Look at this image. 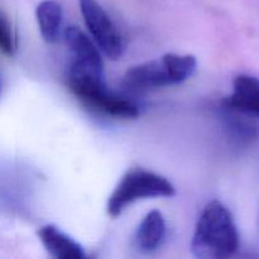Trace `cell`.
<instances>
[{
  "label": "cell",
  "mask_w": 259,
  "mask_h": 259,
  "mask_svg": "<svg viewBox=\"0 0 259 259\" xmlns=\"http://www.w3.org/2000/svg\"><path fill=\"white\" fill-rule=\"evenodd\" d=\"M196 58L191 55L167 53L158 60L133 66L124 75L123 85L129 93L144 94L177 85L194 75Z\"/></svg>",
  "instance_id": "7a4b0ae2"
},
{
  "label": "cell",
  "mask_w": 259,
  "mask_h": 259,
  "mask_svg": "<svg viewBox=\"0 0 259 259\" xmlns=\"http://www.w3.org/2000/svg\"><path fill=\"white\" fill-rule=\"evenodd\" d=\"M176 189L166 177L142 168L126 172L108 200V214L116 218L128 205L152 197H172Z\"/></svg>",
  "instance_id": "277c9868"
},
{
  "label": "cell",
  "mask_w": 259,
  "mask_h": 259,
  "mask_svg": "<svg viewBox=\"0 0 259 259\" xmlns=\"http://www.w3.org/2000/svg\"><path fill=\"white\" fill-rule=\"evenodd\" d=\"M80 9L99 50L110 60L120 58L124 52L123 38L104 8L96 0H80Z\"/></svg>",
  "instance_id": "5b68a950"
},
{
  "label": "cell",
  "mask_w": 259,
  "mask_h": 259,
  "mask_svg": "<svg viewBox=\"0 0 259 259\" xmlns=\"http://www.w3.org/2000/svg\"><path fill=\"white\" fill-rule=\"evenodd\" d=\"M35 18L43 39L48 43H55L60 37L62 27V7L55 0H43L37 5Z\"/></svg>",
  "instance_id": "30bf717a"
},
{
  "label": "cell",
  "mask_w": 259,
  "mask_h": 259,
  "mask_svg": "<svg viewBox=\"0 0 259 259\" xmlns=\"http://www.w3.org/2000/svg\"><path fill=\"white\" fill-rule=\"evenodd\" d=\"M225 109L259 118V77L242 73L233 81V91L223 100Z\"/></svg>",
  "instance_id": "52a82bcc"
},
{
  "label": "cell",
  "mask_w": 259,
  "mask_h": 259,
  "mask_svg": "<svg viewBox=\"0 0 259 259\" xmlns=\"http://www.w3.org/2000/svg\"><path fill=\"white\" fill-rule=\"evenodd\" d=\"M166 238V223L158 210L144 217L134 235V245L142 253H152L158 249Z\"/></svg>",
  "instance_id": "9c48e42d"
},
{
  "label": "cell",
  "mask_w": 259,
  "mask_h": 259,
  "mask_svg": "<svg viewBox=\"0 0 259 259\" xmlns=\"http://www.w3.org/2000/svg\"><path fill=\"white\" fill-rule=\"evenodd\" d=\"M63 38L71 56L68 67L95 75H104V62L100 50L80 28L68 25L63 30Z\"/></svg>",
  "instance_id": "8992f818"
},
{
  "label": "cell",
  "mask_w": 259,
  "mask_h": 259,
  "mask_svg": "<svg viewBox=\"0 0 259 259\" xmlns=\"http://www.w3.org/2000/svg\"><path fill=\"white\" fill-rule=\"evenodd\" d=\"M0 94H2V82H0Z\"/></svg>",
  "instance_id": "7c38bea8"
},
{
  "label": "cell",
  "mask_w": 259,
  "mask_h": 259,
  "mask_svg": "<svg viewBox=\"0 0 259 259\" xmlns=\"http://www.w3.org/2000/svg\"><path fill=\"white\" fill-rule=\"evenodd\" d=\"M15 50L14 34L9 22L0 15V51L5 55H13Z\"/></svg>",
  "instance_id": "8fae6325"
},
{
  "label": "cell",
  "mask_w": 259,
  "mask_h": 259,
  "mask_svg": "<svg viewBox=\"0 0 259 259\" xmlns=\"http://www.w3.org/2000/svg\"><path fill=\"white\" fill-rule=\"evenodd\" d=\"M239 248V234L232 212L220 201L209 202L202 210L191 242L197 258H228Z\"/></svg>",
  "instance_id": "6da1fadb"
},
{
  "label": "cell",
  "mask_w": 259,
  "mask_h": 259,
  "mask_svg": "<svg viewBox=\"0 0 259 259\" xmlns=\"http://www.w3.org/2000/svg\"><path fill=\"white\" fill-rule=\"evenodd\" d=\"M37 235L43 247L52 257L61 259L86 258L83 248L56 225L48 224L39 228Z\"/></svg>",
  "instance_id": "ba28073f"
},
{
  "label": "cell",
  "mask_w": 259,
  "mask_h": 259,
  "mask_svg": "<svg viewBox=\"0 0 259 259\" xmlns=\"http://www.w3.org/2000/svg\"><path fill=\"white\" fill-rule=\"evenodd\" d=\"M66 80L71 93L94 110L114 118L136 119L139 116L137 104L109 90L104 75L68 68Z\"/></svg>",
  "instance_id": "3957f363"
}]
</instances>
